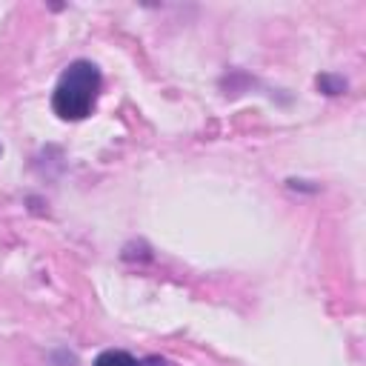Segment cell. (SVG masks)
Listing matches in <instances>:
<instances>
[{
  "instance_id": "obj_1",
  "label": "cell",
  "mask_w": 366,
  "mask_h": 366,
  "mask_svg": "<svg viewBox=\"0 0 366 366\" xmlns=\"http://www.w3.org/2000/svg\"><path fill=\"white\" fill-rule=\"evenodd\" d=\"M100 92V71L92 60H74L66 66L60 74L54 94H51V109L63 120H83L92 114Z\"/></svg>"
},
{
  "instance_id": "obj_2",
  "label": "cell",
  "mask_w": 366,
  "mask_h": 366,
  "mask_svg": "<svg viewBox=\"0 0 366 366\" xmlns=\"http://www.w3.org/2000/svg\"><path fill=\"white\" fill-rule=\"evenodd\" d=\"M92 366H143V360H137L134 355H129L123 349H106L94 357Z\"/></svg>"
},
{
  "instance_id": "obj_3",
  "label": "cell",
  "mask_w": 366,
  "mask_h": 366,
  "mask_svg": "<svg viewBox=\"0 0 366 366\" xmlns=\"http://www.w3.org/2000/svg\"><path fill=\"white\" fill-rule=\"evenodd\" d=\"M317 86H320L326 94H337V92L346 89V83H343L340 77H332V74H320V77H317Z\"/></svg>"
},
{
  "instance_id": "obj_4",
  "label": "cell",
  "mask_w": 366,
  "mask_h": 366,
  "mask_svg": "<svg viewBox=\"0 0 366 366\" xmlns=\"http://www.w3.org/2000/svg\"><path fill=\"white\" fill-rule=\"evenodd\" d=\"M143 366H169V363H166L163 357H146V360H143Z\"/></svg>"
}]
</instances>
